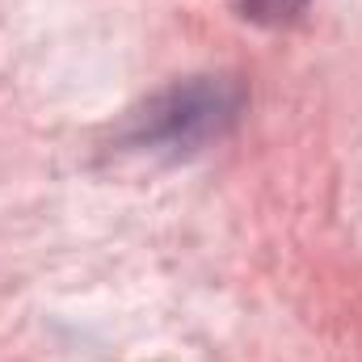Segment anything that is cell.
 Returning a JSON list of instances; mask_svg holds the SVG:
<instances>
[{
	"label": "cell",
	"mask_w": 362,
	"mask_h": 362,
	"mask_svg": "<svg viewBox=\"0 0 362 362\" xmlns=\"http://www.w3.org/2000/svg\"><path fill=\"white\" fill-rule=\"evenodd\" d=\"M240 110V93L223 81H211V76H198L189 85H173L169 93H160L139 118H135V131H131V144H148V148H198L202 139L219 135Z\"/></svg>",
	"instance_id": "cell-1"
},
{
	"label": "cell",
	"mask_w": 362,
	"mask_h": 362,
	"mask_svg": "<svg viewBox=\"0 0 362 362\" xmlns=\"http://www.w3.org/2000/svg\"><path fill=\"white\" fill-rule=\"evenodd\" d=\"M240 8H245V17H253L262 25H286L308 8V0H240Z\"/></svg>",
	"instance_id": "cell-2"
}]
</instances>
